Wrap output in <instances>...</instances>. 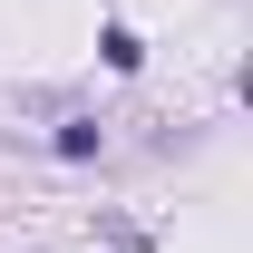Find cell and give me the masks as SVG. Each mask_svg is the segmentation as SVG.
Masks as SVG:
<instances>
[]
</instances>
